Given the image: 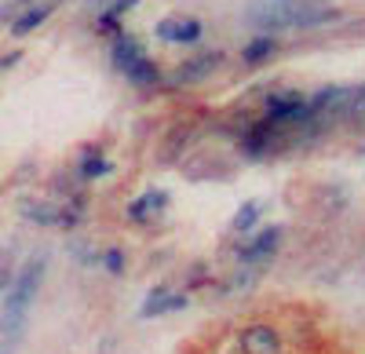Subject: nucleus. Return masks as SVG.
Instances as JSON below:
<instances>
[{
    "instance_id": "17",
    "label": "nucleus",
    "mask_w": 365,
    "mask_h": 354,
    "mask_svg": "<svg viewBox=\"0 0 365 354\" xmlns=\"http://www.w3.org/2000/svg\"><path fill=\"white\" fill-rule=\"evenodd\" d=\"M132 4H135V0H117V8H113V11H128Z\"/></svg>"
},
{
    "instance_id": "4",
    "label": "nucleus",
    "mask_w": 365,
    "mask_h": 354,
    "mask_svg": "<svg viewBox=\"0 0 365 354\" xmlns=\"http://www.w3.org/2000/svg\"><path fill=\"white\" fill-rule=\"evenodd\" d=\"M278 241H282V230H278V227H270V230H263V234H259V238H256L245 252H241V259H245V263L263 259V256H270L274 249H278Z\"/></svg>"
},
{
    "instance_id": "8",
    "label": "nucleus",
    "mask_w": 365,
    "mask_h": 354,
    "mask_svg": "<svg viewBox=\"0 0 365 354\" xmlns=\"http://www.w3.org/2000/svg\"><path fill=\"white\" fill-rule=\"evenodd\" d=\"M125 73H128V77H132L135 84H154V80H158V66H154V63H150V58H146V55L139 58V63H132V66H128Z\"/></svg>"
},
{
    "instance_id": "19",
    "label": "nucleus",
    "mask_w": 365,
    "mask_h": 354,
    "mask_svg": "<svg viewBox=\"0 0 365 354\" xmlns=\"http://www.w3.org/2000/svg\"><path fill=\"white\" fill-rule=\"evenodd\" d=\"M8 281V271H0V285H4Z\"/></svg>"
},
{
    "instance_id": "18",
    "label": "nucleus",
    "mask_w": 365,
    "mask_h": 354,
    "mask_svg": "<svg viewBox=\"0 0 365 354\" xmlns=\"http://www.w3.org/2000/svg\"><path fill=\"white\" fill-rule=\"evenodd\" d=\"M11 347H15V340H8V347H0V354H11Z\"/></svg>"
},
{
    "instance_id": "9",
    "label": "nucleus",
    "mask_w": 365,
    "mask_h": 354,
    "mask_svg": "<svg viewBox=\"0 0 365 354\" xmlns=\"http://www.w3.org/2000/svg\"><path fill=\"white\" fill-rule=\"evenodd\" d=\"M270 51H274V41H270V37H259V41H252V44L245 48V63L256 66V63H263Z\"/></svg>"
},
{
    "instance_id": "3",
    "label": "nucleus",
    "mask_w": 365,
    "mask_h": 354,
    "mask_svg": "<svg viewBox=\"0 0 365 354\" xmlns=\"http://www.w3.org/2000/svg\"><path fill=\"white\" fill-rule=\"evenodd\" d=\"M158 37L161 41H197L201 37V22H194V19H165L161 26H158Z\"/></svg>"
},
{
    "instance_id": "12",
    "label": "nucleus",
    "mask_w": 365,
    "mask_h": 354,
    "mask_svg": "<svg viewBox=\"0 0 365 354\" xmlns=\"http://www.w3.org/2000/svg\"><path fill=\"white\" fill-rule=\"evenodd\" d=\"M256 216H259V204H256V201H249L245 209H241V212L234 216V230H249V227L256 223Z\"/></svg>"
},
{
    "instance_id": "13",
    "label": "nucleus",
    "mask_w": 365,
    "mask_h": 354,
    "mask_svg": "<svg viewBox=\"0 0 365 354\" xmlns=\"http://www.w3.org/2000/svg\"><path fill=\"white\" fill-rule=\"evenodd\" d=\"M103 172H110L106 161H99V157H88L84 161V175H88V179H96V175H103Z\"/></svg>"
},
{
    "instance_id": "6",
    "label": "nucleus",
    "mask_w": 365,
    "mask_h": 354,
    "mask_svg": "<svg viewBox=\"0 0 365 354\" xmlns=\"http://www.w3.org/2000/svg\"><path fill=\"white\" fill-rule=\"evenodd\" d=\"M220 66V55H201V58H194V63H187L179 73H175V80H201L205 73H212Z\"/></svg>"
},
{
    "instance_id": "16",
    "label": "nucleus",
    "mask_w": 365,
    "mask_h": 354,
    "mask_svg": "<svg viewBox=\"0 0 365 354\" xmlns=\"http://www.w3.org/2000/svg\"><path fill=\"white\" fill-rule=\"evenodd\" d=\"M19 63V51L15 55H4V58H0V70H4V66H15Z\"/></svg>"
},
{
    "instance_id": "10",
    "label": "nucleus",
    "mask_w": 365,
    "mask_h": 354,
    "mask_svg": "<svg viewBox=\"0 0 365 354\" xmlns=\"http://www.w3.org/2000/svg\"><path fill=\"white\" fill-rule=\"evenodd\" d=\"M44 19H48V8H34V11H26V15L15 22V33H19V37H22V33H29V29H37Z\"/></svg>"
},
{
    "instance_id": "14",
    "label": "nucleus",
    "mask_w": 365,
    "mask_h": 354,
    "mask_svg": "<svg viewBox=\"0 0 365 354\" xmlns=\"http://www.w3.org/2000/svg\"><path fill=\"white\" fill-rule=\"evenodd\" d=\"M29 219H41V223H55V219H63L58 212H48V209H26Z\"/></svg>"
},
{
    "instance_id": "11",
    "label": "nucleus",
    "mask_w": 365,
    "mask_h": 354,
    "mask_svg": "<svg viewBox=\"0 0 365 354\" xmlns=\"http://www.w3.org/2000/svg\"><path fill=\"white\" fill-rule=\"evenodd\" d=\"M161 204H165V194H161V190H158V194H146V197H139V201L132 204V216L143 219L150 209H161Z\"/></svg>"
},
{
    "instance_id": "15",
    "label": "nucleus",
    "mask_w": 365,
    "mask_h": 354,
    "mask_svg": "<svg viewBox=\"0 0 365 354\" xmlns=\"http://www.w3.org/2000/svg\"><path fill=\"white\" fill-rule=\"evenodd\" d=\"M106 267H110L113 274L125 271V263H120V252H117V249H110V252H106Z\"/></svg>"
},
{
    "instance_id": "1",
    "label": "nucleus",
    "mask_w": 365,
    "mask_h": 354,
    "mask_svg": "<svg viewBox=\"0 0 365 354\" xmlns=\"http://www.w3.org/2000/svg\"><path fill=\"white\" fill-rule=\"evenodd\" d=\"M44 278V263L41 259H29L26 271L19 274V281L8 288V303H4V318H0V336L4 340H19L26 321H29V303L37 296V285Z\"/></svg>"
},
{
    "instance_id": "2",
    "label": "nucleus",
    "mask_w": 365,
    "mask_h": 354,
    "mask_svg": "<svg viewBox=\"0 0 365 354\" xmlns=\"http://www.w3.org/2000/svg\"><path fill=\"white\" fill-rule=\"evenodd\" d=\"M241 347H245V354H282V340L278 333H274L270 326H252L241 333Z\"/></svg>"
},
{
    "instance_id": "5",
    "label": "nucleus",
    "mask_w": 365,
    "mask_h": 354,
    "mask_svg": "<svg viewBox=\"0 0 365 354\" xmlns=\"http://www.w3.org/2000/svg\"><path fill=\"white\" fill-rule=\"evenodd\" d=\"M179 307H187V296H168V292L161 288L143 303V314L150 318V314H165V311H179Z\"/></svg>"
},
{
    "instance_id": "7",
    "label": "nucleus",
    "mask_w": 365,
    "mask_h": 354,
    "mask_svg": "<svg viewBox=\"0 0 365 354\" xmlns=\"http://www.w3.org/2000/svg\"><path fill=\"white\" fill-rule=\"evenodd\" d=\"M139 58H143V48L135 41H117L113 44V66L117 70H128L132 63H139Z\"/></svg>"
}]
</instances>
